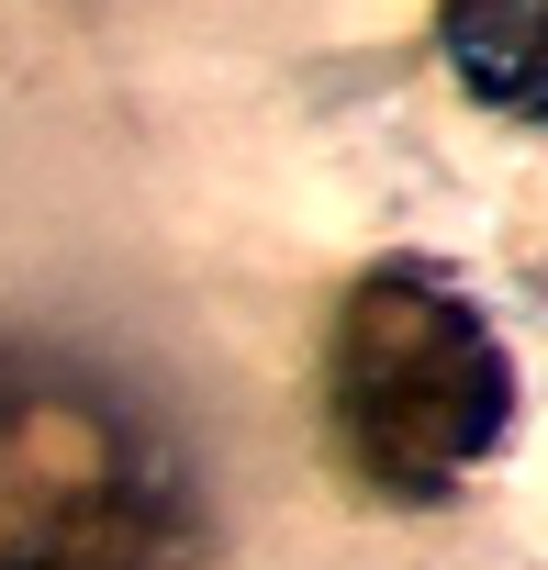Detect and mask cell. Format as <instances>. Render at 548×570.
<instances>
[{
  "mask_svg": "<svg viewBox=\"0 0 548 570\" xmlns=\"http://www.w3.org/2000/svg\"><path fill=\"white\" fill-rule=\"evenodd\" d=\"M190 559L202 492L168 425L57 347H0V570H190Z\"/></svg>",
  "mask_w": 548,
  "mask_h": 570,
  "instance_id": "6da1fadb",
  "label": "cell"
},
{
  "mask_svg": "<svg viewBox=\"0 0 548 570\" xmlns=\"http://www.w3.org/2000/svg\"><path fill=\"white\" fill-rule=\"evenodd\" d=\"M325 425L348 470L392 503H448L515 425V370L481 325V303L448 268L392 257L336 303L325 336Z\"/></svg>",
  "mask_w": 548,
  "mask_h": 570,
  "instance_id": "7a4b0ae2",
  "label": "cell"
},
{
  "mask_svg": "<svg viewBox=\"0 0 548 570\" xmlns=\"http://www.w3.org/2000/svg\"><path fill=\"white\" fill-rule=\"evenodd\" d=\"M448 57L492 112L548 124V12H448Z\"/></svg>",
  "mask_w": 548,
  "mask_h": 570,
  "instance_id": "3957f363",
  "label": "cell"
}]
</instances>
